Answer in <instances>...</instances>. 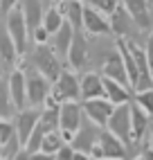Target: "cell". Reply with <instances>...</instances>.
<instances>
[{"mask_svg": "<svg viewBox=\"0 0 153 160\" xmlns=\"http://www.w3.org/2000/svg\"><path fill=\"white\" fill-rule=\"evenodd\" d=\"M126 151H128V147L117 135H113L108 129H101L99 140L90 151V158L92 160H124Z\"/></svg>", "mask_w": 153, "mask_h": 160, "instance_id": "1", "label": "cell"}, {"mask_svg": "<svg viewBox=\"0 0 153 160\" xmlns=\"http://www.w3.org/2000/svg\"><path fill=\"white\" fill-rule=\"evenodd\" d=\"M25 72V81H27V106H32V108H38V106L45 104V99L50 97L52 92V81L45 79L43 74L32 66Z\"/></svg>", "mask_w": 153, "mask_h": 160, "instance_id": "2", "label": "cell"}, {"mask_svg": "<svg viewBox=\"0 0 153 160\" xmlns=\"http://www.w3.org/2000/svg\"><path fill=\"white\" fill-rule=\"evenodd\" d=\"M81 122H83V106L79 102H63L59 106V131L65 142H72Z\"/></svg>", "mask_w": 153, "mask_h": 160, "instance_id": "3", "label": "cell"}, {"mask_svg": "<svg viewBox=\"0 0 153 160\" xmlns=\"http://www.w3.org/2000/svg\"><path fill=\"white\" fill-rule=\"evenodd\" d=\"M52 97L59 104L81 99V77H76L72 70H61L57 81L52 83Z\"/></svg>", "mask_w": 153, "mask_h": 160, "instance_id": "4", "label": "cell"}, {"mask_svg": "<svg viewBox=\"0 0 153 160\" xmlns=\"http://www.w3.org/2000/svg\"><path fill=\"white\" fill-rule=\"evenodd\" d=\"M5 27L9 32V36H12L14 45H16V52L18 57H23L27 48H29V29H27V23H25V16H23V9L14 7L12 12L7 14V20H5Z\"/></svg>", "mask_w": 153, "mask_h": 160, "instance_id": "5", "label": "cell"}, {"mask_svg": "<svg viewBox=\"0 0 153 160\" xmlns=\"http://www.w3.org/2000/svg\"><path fill=\"white\" fill-rule=\"evenodd\" d=\"M106 129L111 131L113 135H117L128 149L133 147V129H131V102L128 104H119L115 106V111L108 120Z\"/></svg>", "mask_w": 153, "mask_h": 160, "instance_id": "6", "label": "cell"}, {"mask_svg": "<svg viewBox=\"0 0 153 160\" xmlns=\"http://www.w3.org/2000/svg\"><path fill=\"white\" fill-rule=\"evenodd\" d=\"M32 63H34V68L43 74L45 79H50L52 83L57 81V77L61 74V66H59V57L54 54V50L45 45H36L34 54H32Z\"/></svg>", "mask_w": 153, "mask_h": 160, "instance_id": "7", "label": "cell"}, {"mask_svg": "<svg viewBox=\"0 0 153 160\" xmlns=\"http://www.w3.org/2000/svg\"><path fill=\"white\" fill-rule=\"evenodd\" d=\"M83 115L88 117V120L97 126H101V129H106L108 120H111V115L115 111V104L111 99L106 97H99V99H86L83 104Z\"/></svg>", "mask_w": 153, "mask_h": 160, "instance_id": "8", "label": "cell"}, {"mask_svg": "<svg viewBox=\"0 0 153 160\" xmlns=\"http://www.w3.org/2000/svg\"><path fill=\"white\" fill-rule=\"evenodd\" d=\"M99 133H101V126H97V124H92L88 117L81 122V126H79V131L74 133V138H72V147H74V151H83V153H88L90 156V151H92V147L97 144V140H99Z\"/></svg>", "mask_w": 153, "mask_h": 160, "instance_id": "9", "label": "cell"}, {"mask_svg": "<svg viewBox=\"0 0 153 160\" xmlns=\"http://www.w3.org/2000/svg\"><path fill=\"white\" fill-rule=\"evenodd\" d=\"M38 117H41V111L38 108H32V106H27V108L23 111H18L14 115V124H16V135H18V140L20 144H27L29 140V135L32 131L36 129V124H38Z\"/></svg>", "mask_w": 153, "mask_h": 160, "instance_id": "10", "label": "cell"}, {"mask_svg": "<svg viewBox=\"0 0 153 160\" xmlns=\"http://www.w3.org/2000/svg\"><path fill=\"white\" fill-rule=\"evenodd\" d=\"M83 32L86 34H108V32H113L111 18L101 14L99 9L83 5Z\"/></svg>", "mask_w": 153, "mask_h": 160, "instance_id": "11", "label": "cell"}, {"mask_svg": "<svg viewBox=\"0 0 153 160\" xmlns=\"http://www.w3.org/2000/svg\"><path fill=\"white\" fill-rule=\"evenodd\" d=\"M7 81H9V95H12V104H14L16 113L27 108V81H25V72L20 68H16L7 77Z\"/></svg>", "mask_w": 153, "mask_h": 160, "instance_id": "12", "label": "cell"}, {"mask_svg": "<svg viewBox=\"0 0 153 160\" xmlns=\"http://www.w3.org/2000/svg\"><path fill=\"white\" fill-rule=\"evenodd\" d=\"M86 61H88V41H86V32L83 29H74L72 43H70V50H68V63L76 70V68H83Z\"/></svg>", "mask_w": 153, "mask_h": 160, "instance_id": "13", "label": "cell"}, {"mask_svg": "<svg viewBox=\"0 0 153 160\" xmlns=\"http://www.w3.org/2000/svg\"><path fill=\"white\" fill-rule=\"evenodd\" d=\"M101 77H108V79L122 83V86H126V88L131 90V79H128V72H126V66H124L122 54H119V52H115V54H111V57L106 59V63H104V74H101Z\"/></svg>", "mask_w": 153, "mask_h": 160, "instance_id": "14", "label": "cell"}, {"mask_svg": "<svg viewBox=\"0 0 153 160\" xmlns=\"http://www.w3.org/2000/svg\"><path fill=\"white\" fill-rule=\"evenodd\" d=\"M106 97L104 90V77L97 72H86L81 77V99H99Z\"/></svg>", "mask_w": 153, "mask_h": 160, "instance_id": "15", "label": "cell"}, {"mask_svg": "<svg viewBox=\"0 0 153 160\" xmlns=\"http://www.w3.org/2000/svg\"><path fill=\"white\" fill-rule=\"evenodd\" d=\"M122 5L126 9V14L131 16L135 25H140L142 29L151 27V14H149V2L146 0H122Z\"/></svg>", "mask_w": 153, "mask_h": 160, "instance_id": "16", "label": "cell"}, {"mask_svg": "<svg viewBox=\"0 0 153 160\" xmlns=\"http://www.w3.org/2000/svg\"><path fill=\"white\" fill-rule=\"evenodd\" d=\"M57 9L74 29H83V2H79V0H59Z\"/></svg>", "mask_w": 153, "mask_h": 160, "instance_id": "17", "label": "cell"}, {"mask_svg": "<svg viewBox=\"0 0 153 160\" xmlns=\"http://www.w3.org/2000/svg\"><path fill=\"white\" fill-rule=\"evenodd\" d=\"M131 129H133V144L142 142V138L149 131V115L135 102H131Z\"/></svg>", "mask_w": 153, "mask_h": 160, "instance_id": "18", "label": "cell"}, {"mask_svg": "<svg viewBox=\"0 0 153 160\" xmlns=\"http://www.w3.org/2000/svg\"><path fill=\"white\" fill-rule=\"evenodd\" d=\"M20 9H23V16H25V23H27V29H29V36L36 27L43 25V7L38 0H20Z\"/></svg>", "mask_w": 153, "mask_h": 160, "instance_id": "19", "label": "cell"}, {"mask_svg": "<svg viewBox=\"0 0 153 160\" xmlns=\"http://www.w3.org/2000/svg\"><path fill=\"white\" fill-rule=\"evenodd\" d=\"M72 36H74V27L65 20L61 25V29L54 34V41H52V50L57 57H65L68 59V50H70V43H72Z\"/></svg>", "mask_w": 153, "mask_h": 160, "instance_id": "20", "label": "cell"}, {"mask_svg": "<svg viewBox=\"0 0 153 160\" xmlns=\"http://www.w3.org/2000/svg\"><path fill=\"white\" fill-rule=\"evenodd\" d=\"M104 90H106V99H111L115 106L128 104L131 99H133L131 97V90L126 86H122V83H117V81L108 79V77H104Z\"/></svg>", "mask_w": 153, "mask_h": 160, "instance_id": "21", "label": "cell"}, {"mask_svg": "<svg viewBox=\"0 0 153 160\" xmlns=\"http://www.w3.org/2000/svg\"><path fill=\"white\" fill-rule=\"evenodd\" d=\"M16 59H18V52H16L14 41H12V36H9L7 27L0 25V61L2 63H14Z\"/></svg>", "mask_w": 153, "mask_h": 160, "instance_id": "22", "label": "cell"}, {"mask_svg": "<svg viewBox=\"0 0 153 160\" xmlns=\"http://www.w3.org/2000/svg\"><path fill=\"white\" fill-rule=\"evenodd\" d=\"M128 20H131V16L126 14L124 5H117V9L111 14V27L119 38H124L128 34Z\"/></svg>", "mask_w": 153, "mask_h": 160, "instance_id": "23", "label": "cell"}, {"mask_svg": "<svg viewBox=\"0 0 153 160\" xmlns=\"http://www.w3.org/2000/svg\"><path fill=\"white\" fill-rule=\"evenodd\" d=\"M16 115V108L12 104V95H9V81L0 79V120H9Z\"/></svg>", "mask_w": 153, "mask_h": 160, "instance_id": "24", "label": "cell"}, {"mask_svg": "<svg viewBox=\"0 0 153 160\" xmlns=\"http://www.w3.org/2000/svg\"><path fill=\"white\" fill-rule=\"evenodd\" d=\"M63 23H65V18H63V14L59 12L57 7L45 9V14H43V27L50 32V36L57 34V32L61 29V25H63Z\"/></svg>", "mask_w": 153, "mask_h": 160, "instance_id": "25", "label": "cell"}, {"mask_svg": "<svg viewBox=\"0 0 153 160\" xmlns=\"http://www.w3.org/2000/svg\"><path fill=\"white\" fill-rule=\"evenodd\" d=\"M63 144H65V140H63L61 131H52V133H47L45 138H43V142H41V151H45V153L54 156Z\"/></svg>", "mask_w": 153, "mask_h": 160, "instance_id": "26", "label": "cell"}, {"mask_svg": "<svg viewBox=\"0 0 153 160\" xmlns=\"http://www.w3.org/2000/svg\"><path fill=\"white\" fill-rule=\"evenodd\" d=\"M131 102H135L142 111H144L149 117H153V88H149V90H140V92H135V97L131 99Z\"/></svg>", "mask_w": 153, "mask_h": 160, "instance_id": "27", "label": "cell"}, {"mask_svg": "<svg viewBox=\"0 0 153 160\" xmlns=\"http://www.w3.org/2000/svg\"><path fill=\"white\" fill-rule=\"evenodd\" d=\"M20 149H23V144H20V140H18V135H14L12 140H7L2 147H0V158L2 160H12Z\"/></svg>", "mask_w": 153, "mask_h": 160, "instance_id": "28", "label": "cell"}, {"mask_svg": "<svg viewBox=\"0 0 153 160\" xmlns=\"http://www.w3.org/2000/svg\"><path fill=\"white\" fill-rule=\"evenodd\" d=\"M16 135V124L12 120H0V147Z\"/></svg>", "mask_w": 153, "mask_h": 160, "instance_id": "29", "label": "cell"}, {"mask_svg": "<svg viewBox=\"0 0 153 160\" xmlns=\"http://www.w3.org/2000/svg\"><path fill=\"white\" fill-rule=\"evenodd\" d=\"M29 38H32V43H34V45H45L47 41H50V32L41 25V27H36L34 32H32V36H29Z\"/></svg>", "mask_w": 153, "mask_h": 160, "instance_id": "30", "label": "cell"}, {"mask_svg": "<svg viewBox=\"0 0 153 160\" xmlns=\"http://www.w3.org/2000/svg\"><path fill=\"white\" fill-rule=\"evenodd\" d=\"M74 158V147L70 142H65L57 153H54V160H72Z\"/></svg>", "mask_w": 153, "mask_h": 160, "instance_id": "31", "label": "cell"}, {"mask_svg": "<svg viewBox=\"0 0 153 160\" xmlns=\"http://www.w3.org/2000/svg\"><path fill=\"white\" fill-rule=\"evenodd\" d=\"M144 54H146V61H149V68H151V74H153V32L146 41V48H144Z\"/></svg>", "mask_w": 153, "mask_h": 160, "instance_id": "32", "label": "cell"}, {"mask_svg": "<svg viewBox=\"0 0 153 160\" xmlns=\"http://www.w3.org/2000/svg\"><path fill=\"white\" fill-rule=\"evenodd\" d=\"M20 5V0H0V12H5V14H9L14 7H18Z\"/></svg>", "mask_w": 153, "mask_h": 160, "instance_id": "33", "label": "cell"}, {"mask_svg": "<svg viewBox=\"0 0 153 160\" xmlns=\"http://www.w3.org/2000/svg\"><path fill=\"white\" fill-rule=\"evenodd\" d=\"M29 160H54V156H50L45 151H34V153H29Z\"/></svg>", "mask_w": 153, "mask_h": 160, "instance_id": "34", "label": "cell"}, {"mask_svg": "<svg viewBox=\"0 0 153 160\" xmlns=\"http://www.w3.org/2000/svg\"><path fill=\"white\" fill-rule=\"evenodd\" d=\"M12 160H29V151H27V149L23 147V149H20V151H18V153H16Z\"/></svg>", "mask_w": 153, "mask_h": 160, "instance_id": "35", "label": "cell"}, {"mask_svg": "<svg viewBox=\"0 0 153 160\" xmlns=\"http://www.w3.org/2000/svg\"><path fill=\"white\" fill-rule=\"evenodd\" d=\"M72 160H92L88 153H83V151H74V158Z\"/></svg>", "mask_w": 153, "mask_h": 160, "instance_id": "36", "label": "cell"}, {"mask_svg": "<svg viewBox=\"0 0 153 160\" xmlns=\"http://www.w3.org/2000/svg\"><path fill=\"white\" fill-rule=\"evenodd\" d=\"M142 158H144V160H153V149L146 147V149H144V153H142Z\"/></svg>", "mask_w": 153, "mask_h": 160, "instance_id": "37", "label": "cell"}, {"mask_svg": "<svg viewBox=\"0 0 153 160\" xmlns=\"http://www.w3.org/2000/svg\"><path fill=\"white\" fill-rule=\"evenodd\" d=\"M149 138H151V144H149V147H151V149H153V124H151V126H149Z\"/></svg>", "mask_w": 153, "mask_h": 160, "instance_id": "38", "label": "cell"}, {"mask_svg": "<svg viewBox=\"0 0 153 160\" xmlns=\"http://www.w3.org/2000/svg\"><path fill=\"white\" fill-rule=\"evenodd\" d=\"M133 160H144V158H142V156H137V158H133Z\"/></svg>", "mask_w": 153, "mask_h": 160, "instance_id": "39", "label": "cell"}, {"mask_svg": "<svg viewBox=\"0 0 153 160\" xmlns=\"http://www.w3.org/2000/svg\"><path fill=\"white\" fill-rule=\"evenodd\" d=\"M79 2H83V0H79Z\"/></svg>", "mask_w": 153, "mask_h": 160, "instance_id": "40", "label": "cell"}, {"mask_svg": "<svg viewBox=\"0 0 153 160\" xmlns=\"http://www.w3.org/2000/svg\"><path fill=\"white\" fill-rule=\"evenodd\" d=\"M0 160H2V158H0Z\"/></svg>", "mask_w": 153, "mask_h": 160, "instance_id": "41", "label": "cell"}]
</instances>
